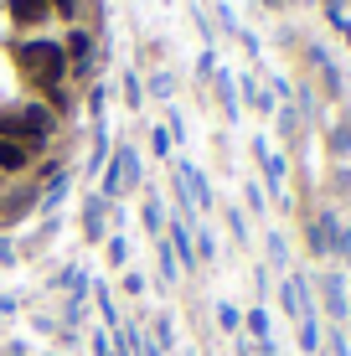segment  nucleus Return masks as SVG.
<instances>
[{
  "instance_id": "f704fd0d",
  "label": "nucleus",
  "mask_w": 351,
  "mask_h": 356,
  "mask_svg": "<svg viewBox=\"0 0 351 356\" xmlns=\"http://www.w3.org/2000/svg\"><path fill=\"white\" fill-rule=\"evenodd\" d=\"M325 10H331V16H341V0H325Z\"/></svg>"
},
{
  "instance_id": "393cba45",
  "label": "nucleus",
  "mask_w": 351,
  "mask_h": 356,
  "mask_svg": "<svg viewBox=\"0 0 351 356\" xmlns=\"http://www.w3.org/2000/svg\"><path fill=\"white\" fill-rule=\"evenodd\" d=\"M217 325H222L227 336H238V330H243V315H238L233 305H217Z\"/></svg>"
},
{
  "instance_id": "b1692460",
  "label": "nucleus",
  "mask_w": 351,
  "mask_h": 356,
  "mask_svg": "<svg viewBox=\"0 0 351 356\" xmlns=\"http://www.w3.org/2000/svg\"><path fill=\"white\" fill-rule=\"evenodd\" d=\"M269 259H274V268H289V243H284V232H269Z\"/></svg>"
},
{
  "instance_id": "aec40b11",
  "label": "nucleus",
  "mask_w": 351,
  "mask_h": 356,
  "mask_svg": "<svg viewBox=\"0 0 351 356\" xmlns=\"http://www.w3.org/2000/svg\"><path fill=\"white\" fill-rule=\"evenodd\" d=\"M279 134H284L289 145L300 140V114H295V108H289V104H279Z\"/></svg>"
},
{
  "instance_id": "c85d7f7f",
  "label": "nucleus",
  "mask_w": 351,
  "mask_h": 356,
  "mask_svg": "<svg viewBox=\"0 0 351 356\" xmlns=\"http://www.w3.org/2000/svg\"><path fill=\"white\" fill-rule=\"evenodd\" d=\"M243 202L253 207V217H263V207H269V202H263V186H259V181H248V186H243Z\"/></svg>"
},
{
  "instance_id": "4468645a",
  "label": "nucleus",
  "mask_w": 351,
  "mask_h": 356,
  "mask_svg": "<svg viewBox=\"0 0 351 356\" xmlns=\"http://www.w3.org/2000/svg\"><path fill=\"white\" fill-rule=\"evenodd\" d=\"M10 16H16L21 26H36V21H47V6L42 0H10Z\"/></svg>"
},
{
  "instance_id": "473e14b6",
  "label": "nucleus",
  "mask_w": 351,
  "mask_h": 356,
  "mask_svg": "<svg viewBox=\"0 0 351 356\" xmlns=\"http://www.w3.org/2000/svg\"><path fill=\"white\" fill-rule=\"evenodd\" d=\"M331 26L341 31V36H346V47H351V21H346V16H331Z\"/></svg>"
},
{
  "instance_id": "a211bd4d",
  "label": "nucleus",
  "mask_w": 351,
  "mask_h": 356,
  "mask_svg": "<svg viewBox=\"0 0 351 356\" xmlns=\"http://www.w3.org/2000/svg\"><path fill=\"white\" fill-rule=\"evenodd\" d=\"M145 227H150L155 232V238H165V212H161V196H145Z\"/></svg>"
},
{
  "instance_id": "f8f14e48",
  "label": "nucleus",
  "mask_w": 351,
  "mask_h": 356,
  "mask_svg": "<svg viewBox=\"0 0 351 356\" xmlns=\"http://www.w3.org/2000/svg\"><path fill=\"white\" fill-rule=\"evenodd\" d=\"M243 325H248L253 346H259V341H274V325H269V310H263V305H253V310L243 315Z\"/></svg>"
},
{
  "instance_id": "4be33fe9",
  "label": "nucleus",
  "mask_w": 351,
  "mask_h": 356,
  "mask_svg": "<svg viewBox=\"0 0 351 356\" xmlns=\"http://www.w3.org/2000/svg\"><path fill=\"white\" fill-rule=\"evenodd\" d=\"M47 104H52V114H57V119H67V114H72V93H67V88H47Z\"/></svg>"
},
{
  "instance_id": "0eeeda50",
  "label": "nucleus",
  "mask_w": 351,
  "mask_h": 356,
  "mask_svg": "<svg viewBox=\"0 0 351 356\" xmlns=\"http://www.w3.org/2000/svg\"><path fill=\"white\" fill-rule=\"evenodd\" d=\"M176 176L186 181V196H191V207H197V212H212V207H217V196H212V181L202 176V170L191 165V161H176Z\"/></svg>"
},
{
  "instance_id": "ddd939ff",
  "label": "nucleus",
  "mask_w": 351,
  "mask_h": 356,
  "mask_svg": "<svg viewBox=\"0 0 351 356\" xmlns=\"http://www.w3.org/2000/svg\"><path fill=\"white\" fill-rule=\"evenodd\" d=\"M325 150H331L336 161H346V155H351V124H346V119L325 129Z\"/></svg>"
},
{
  "instance_id": "cd10ccee",
  "label": "nucleus",
  "mask_w": 351,
  "mask_h": 356,
  "mask_svg": "<svg viewBox=\"0 0 351 356\" xmlns=\"http://www.w3.org/2000/svg\"><path fill=\"white\" fill-rule=\"evenodd\" d=\"M150 150L161 155V161H171V129H165V124H161V129H150Z\"/></svg>"
},
{
  "instance_id": "f3484780",
  "label": "nucleus",
  "mask_w": 351,
  "mask_h": 356,
  "mask_svg": "<svg viewBox=\"0 0 351 356\" xmlns=\"http://www.w3.org/2000/svg\"><path fill=\"white\" fill-rule=\"evenodd\" d=\"M320 351H331V356H351V336H346V325H331L320 336Z\"/></svg>"
},
{
  "instance_id": "bb28decb",
  "label": "nucleus",
  "mask_w": 351,
  "mask_h": 356,
  "mask_svg": "<svg viewBox=\"0 0 351 356\" xmlns=\"http://www.w3.org/2000/svg\"><path fill=\"white\" fill-rule=\"evenodd\" d=\"M93 294H99V310H104V321H108V325H114V330H119V325H124V321H119V310H114V294H108L104 284H99V289H93Z\"/></svg>"
},
{
  "instance_id": "9d476101",
  "label": "nucleus",
  "mask_w": 351,
  "mask_h": 356,
  "mask_svg": "<svg viewBox=\"0 0 351 356\" xmlns=\"http://www.w3.org/2000/svg\"><path fill=\"white\" fill-rule=\"evenodd\" d=\"M36 165V150H26V145L16 140H0V176H21V170Z\"/></svg>"
},
{
  "instance_id": "20e7f679",
  "label": "nucleus",
  "mask_w": 351,
  "mask_h": 356,
  "mask_svg": "<svg viewBox=\"0 0 351 356\" xmlns=\"http://www.w3.org/2000/svg\"><path fill=\"white\" fill-rule=\"evenodd\" d=\"M316 289H320V315L331 325H346L351 321V289H346V274L341 268H325V274L316 279Z\"/></svg>"
},
{
  "instance_id": "72a5a7b5",
  "label": "nucleus",
  "mask_w": 351,
  "mask_h": 356,
  "mask_svg": "<svg viewBox=\"0 0 351 356\" xmlns=\"http://www.w3.org/2000/svg\"><path fill=\"white\" fill-rule=\"evenodd\" d=\"M10 259H16V243H10V238H0V264H10Z\"/></svg>"
},
{
  "instance_id": "2eb2a0df",
  "label": "nucleus",
  "mask_w": 351,
  "mask_h": 356,
  "mask_svg": "<svg viewBox=\"0 0 351 356\" xmlns=\"http://www.w3.org/2000/svg\"><path fill=\"white\" fill-rule=\"evenodd\" d=\"M300 351H305V356H320V315L300 321Z\"/></svg>"
},
{
  "instance_id": "f257e3e1",
  "label": "nucleus",
  "mask_w": 351,
  "mask_h": 356,
  "mask_svg": "<svg viewBox=\"0 0 351 356\" xmlns=\"http://www.w3.org/2000/svg\"><path fill=\"white\" fill-rule=\"evenodd\" d=\"M10 57H16L21 78H26L31 88H42V93L67 83V52H63V42H52V36H26V42L10 47Z\"/></svg>"
},
{
  "instance_id": "7c9ffc66",
  "label": "nucleus",
  "mask_w": 351,
  "mask_h": 356,
  "mask_svg": "<svg viewBox=\"0 0 351 356\" xmlns=\"http://www.w3.org/2000/svg\"><path fill=\"white\" fill-rule=\"evenodd\" d=\"M227 227H233V238H238V243H248V222H243V212H238V207L227 212Z\"/></svg>"
},
{
  "instance_id": "1a4fd4ad",
  "label": "nucleus",
  "mask_w": 351,
  "mask_h": 356,
  "mask_svg": "<svg viewBox=\"0 0 351 356\" xmlns=\"http://www.w3.org/2000/svg\"><path fill=\"white\" fill-rule=\"evenodd\" d=\"M42 202V186H21V191H10V196H0V222H21V217L31 212V207Z\"/></svg>"
},
{
  "instance_id": "6e6552de",
  "label": "nucleus",
  "mask_w": 351,
  "mask_h": 356,
  "mask_svg": "<svg viewBox=\"0 0 351 356\" xmlns=\"http://www.w3.org/2000/svg\"><path fill=\"white\" fill-rule=\"evenodd\" d=\"M253 161L263 165V181H269L274 202H289V191H284V155H274L263 140H253Z\"/></svg>"
},
{
  "instance_id": "dca6fc26",
  "label": "nucleus",
  "mask_w": 351,
  "mask_h": 356,
  "mask_svg": "<svg viewBox=\"0 0 351 356\" xmlns=\"http://www.w3.org/2000/svg\"><path fill=\"white\" fill-rule=\"evenodd\" d=\"M310 63H316V67H320V78H325V88H331V93H341V72H336V67H331V57H325V47H310Z\"/></svg>"
},
{
  "instance_id": "412c9836",
  "label": "nucleus",
  "mask_w": 351,
  "mask_h": 356,
  "mask_svg": "<svg viewBox=\"0 0 351 356\" xmlns=\"http://www.w3.org/2000/svg\"><path fill=\"white\" fill-rule=\"evenodd\" d=\"M150 341H155L161 351H171V346H176V325H171V315H161V321H155V336H150Z\"/></svg>"
},
{
  "instance_id": "423d86ee",
  "label": "nucleus",
  "mask_w": 351,
  "mask_h": 356,
  "mask_svg": "<svg viewBox=\"0 0 351 356\" xmlns=\"http://www.w3.org/2000/svg\"><path fill=\"white\" fill-rule=\"evenodd\" d=\"M165 232H171V238H165V243H171V253H176L181 274H191V268H202V264H197V238H191V222H186V217H171V227H165Z\"/></svg>"
},
{
  "instance_id": "39448f33",
  "label": "nucleus",
  "mask_w": 351,
  "mask_h": 356,
  "mask_svg": "<svg viewBox=\"0 0 351 356\" xmlns=\"http://www.w3.org/2000/svg\"><path fill=\"white\" fill-rule=\"evenodd\" d=\"M63 52H67V78L72 83H93V78H99V52H93V36L83 31V26L67 31Z\"/></svg>"
},
{
  "instance_id": "7ed1b4c3",
  "label": "nucleus",
  "mask_w": 351,
  "mask_h": 356,
  "mask_svg": "<svg viewBox=\"0 0 351 356\" xmlns=\"http://www.w3.org/2000/svg\"><path fill=\"white\" fill-rule=\"evenodd\" d=\"M140 186V155H135V145H114L108 150V165H104V202H119L124 191H135Z\"/></svg>"
},
{
  "instance_id": "a878e982",
  "label": "nucleus",
  "mask_w": 351,
  "mask_h": 356,
  "mask_svg": "<svg viewBox=\"0 0 351 356\" xmlns=\"http://www.w3.org/2000/svg\"><path fill=\"white\" fill-rule=\"evenodd\" d=\"M124 104H129V114H135V108L145 104V88H140V78H135V72H124Z\"/></svg>"
},
{
  "instance_id": "f03ea898",
  "label": "nucleus",
  "mask_w": 351,
  "mask_h": 356,
  "mask_svg": "<svg viewBox=\"0 0 351 356\" xmlns=\"http://www.w3.org/2000/svg\"><path fill=\"white\" fill-rule=\"evenodd\" d=\"M63 129V119L52 114L47 104H16V108H0V140H16L26 150L42 155L52 145V134Z\"/></svg>"
},
{
  "instance_id": "9b49d317",
  "label": "nucleus",
  "mask_w": 351,
  "mask_h": 356,
  "mask_svg": "<svg viewBox=\"0 0 351 356\" xmlns=\"http://www.w3.org/2000/svg\"><path fill=\"white\" fill-rule=\"evenodd\" d=\"M104 212H108V202H104L99 191H88V202H83V232H88V243L108 238V227H104Z\"/></svg>"
},
{
  "instance_id": "c756f323",
  "label": "nucleus",
  "mask_w": 351,
  "mask_h": 356,
  "mask_svg": "<svg viewBox=\"0 0 351 356\" xmlns=\"http://www.w3.org/2000/svg\"><path fill=\"white\" fill-rule=\"evenodd\" d=\"M124 259H129V243L114 232V238H108V264H124Z\"/></svg>"
},
{
  "instance_id": "6ab92c4d",
  "label": "nucleus",
  "mask_w": 351,
  "mask_h": 356,
  "mask_svg": "<svg viewBox=\"0 0 351 356\" xmlns=\"http://www.w3.org/2000/svg\"><path fill=\"white\" fill-rule=\"evenodd\" d=\"M243 93H248V104H253V108H259V114H274V93H263V88H259V83H253V78L243 83Z\"/></svg>"
},
{
  "instance_id": "5701e85b",
  "label": "nucleus",
  "mask_w": 351,
  "mask_h": 356,
  "mask_svg": "<svg viewBox=\"0 0 351 356\" xmlns=\"http://www.w3.org/2000/svg\"><path fill=\"white\" fill-rule=\"evenodd\" d=\"M212 259H217V238L207 227H197V264H212Z\"/></svg>"
},
{
  "instance_id": "c9c22d12",
  "label": "nucleus",
  "mask_w": 351,
  "mask_h": 356,
  "mask_svg": "<svg viewBox=\"0 0 351 356\" xmlns=\"http://www.w3.org/2000/svg\"><path fill=\"white\" fill-rule=\"evenodd\" d=\"M346 268H351V248H346Z\"/></svg>"
},
{
  "instance_id": "2f4dec72",
  "label": "nucleus",
  "mask_w": 351,
  "mask_h": 356,
  "mask_svg": "<svg viewBox=\"0 0 351 356\" xmlns=\"http://www.w3.org/2000/svg\"><path fill=\"white\" fill-rule=\"evenodd\" d=\"M124 294H145V279L140 274H124Z\"/></svg>"
}]
</instances>
